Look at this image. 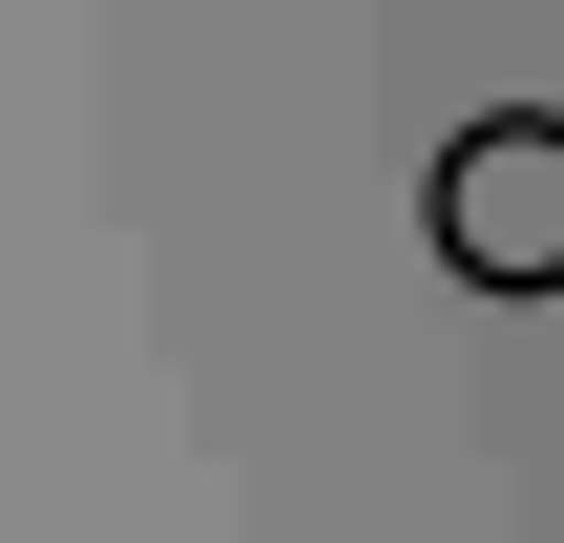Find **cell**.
Returning <instances> with one entry per match:
<instances>
[{
    "mask_svg": "<svg viewBox=\"0 0 564 543\" xmlns=\"http://www.w3.org/2000/svg\"><path fill=\"white\" fill-rule=\"evenodd\" d=\"M419 209H440V272L460 293H564V105H481Z\"/></svg>",
    "mask_w": 564,
    "mask_h": 543,
    "instance_id": "1",
    "label": "cell"
}]
</instances>
